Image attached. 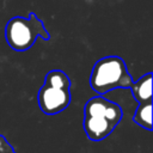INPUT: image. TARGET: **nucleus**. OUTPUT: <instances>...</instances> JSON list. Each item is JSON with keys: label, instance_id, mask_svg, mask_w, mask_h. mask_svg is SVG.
<instances>
[{"label": "nucleus", "instance_id": "f03ea898", "mask_svg": "<svg viewBox=\"0 0 153 153\" xmlns=\"http://www.w3.org/2000/svg\"><path fill=\"white\" fill-rule=\"evenodd\" d=\"M37 37H41L44 41L50 39V35L45 30L43 22L38 19L33 12L30 13L29 18L13 17L6 24V42L16 51H25L30 49Z\"/></svg>", "mask_w": 153, "mask_h": 153}, {"label": "nucleus", "instance_id": "1a4fd4ad", "mask_svg": "<svg viewBox=\"0 0 153 153\" xmlns=\"http://www.w3.org/2000/svg\"><path fill=\"white\" fill-rule=\"evenodd\" d=\"M0 153H16L4 135H0Z\"/></svg>", "mask_w": 153, "mask_h": 153}, {"label": "nucleus", "instance_id": "6e6552de", "mask_svg": "<svg viewBox=\"0 0 153 153\" xmlns=\"http://www.w3.org/2000/svg\"><path fill=\"white\" fill-rule=\"evenodd\" d=\"M44 84L60 88H71V79L61 69H53L48 72L44 76Z\"/></svg>", "mask_w": 153, "mask_h": 153}, {"label": "nucleus", "instance_id": "0eeeda50", "mask_svg": "<svg viewBox=\"0 0 153 153\" xmlns=\"http://www.w3.org/2000/svg\"><path fill=\"white\" fill-rule=\"evenodd\" d=\"M133 121L141 128L151 131L152 130V102L140 103L137 109L135 110Z\"/></svg>", "mask_w": 153, "mask_h": 153}, {"label": "nucleus", "instance_id": "f257e3e1", "mask_svg": "<svg viewBox=\"0 0 153 153\" xmlns=\"http://www.w3.org/2000/svg\"><path fill=\"white\" fill-rule=\"evenodd\" d=\"M133 79L127 65L120 56H105L99 59L92 67L90 85L98 94H105L114 88H129Z\"/></svg>", "mask_w": 153, "mask_h": 153}, {"label": "nucleus", "instance_id": "7ed1b4c3", "mask_svg": "<svg viewBox=\"0 0 153 153\" xmlns=\"http://www.w3.org/2000/svg\"><path fill=\"white\" fill-rule=\"evenodd\" d=\"M37 100L39 109L45 115H56L71 104V91L69 88H60L44 84L37 93Z\"/></svg>", "mask_w": 153, "mask_h": 153}, {"label": "nucleus", "instance_id": "39448f33", "mask_svg": "<svg viewBox=\"0 0 153 153\" xmlns=\"http://www.w3.org/2000/svg\"><path fill=\"white\" fill-rule=\"evenodd\" d=\"M117 124L111 122L110 120L97 116V115H84V122L82 127L87 135V137L91 141H102L105 137H108Z\"/></svg>", "mask_w": 153, "mask_h": 153}, {"label": "nucleus", "instance_id": "423d86ee", "mask_svg": "<svg viewBox=\"0 0 153 153\" xmlns=\"http://www.w3.org/2000/svg\"><path fill=\"white\" fill-rule=\"evenodd\" d=\"M129 88L131 90V94L139 104L152 102V74L147 73L137 81H133Z\"/></svg>", "mask_w": 153, "mask_h": 153}, {"label": "nucleus", "instance_id": "20e7f679", "mask_svg": "<svg viewBox=\"0 0 153 153\" xmlns=\"http://www.w3.org/2000/svg\"><path fill=\"white\" fill-rule=\"evenodd\" d=\"M84 115H97L103 116L115 124H118L122 120L123 111L121 106L109 99L102 97V94L92 97L84 106Z\"/></svg>", "mask_w": 153, "mask_h": 153}]
</instances>
